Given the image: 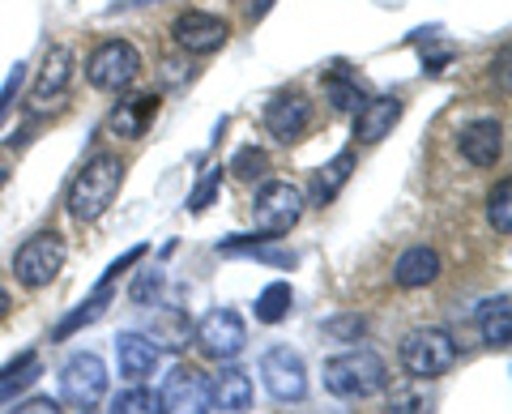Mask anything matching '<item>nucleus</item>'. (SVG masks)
<instances>
[{"label": "nucleus", "mask_w": 512, "mask_h": 414, "mask_svg": "<svg viewBox=\"0 0 512 414\" xmlns=\"http://www.w3.org/2000/svg\"><path fill=\"white\" fill-rule=\"evenodd\" d=\"M291 304H295V291L291 282H269L261 295H256V321L261 325H278L291 316Z\"/></svg>", "instance_id": "b1692460"}, {"label": "nucleus", "mask_w": 512, "mask_h": 414, "mask_svg": "<svg viewBox=\"0 0 512 414\" xmlns=\"http://www.w3.org/2000/svg\"><path fill=\"white\" fill-rule=\"evenodd\" d=\"M39 372H43V363H39V355L35 350H26L22 359H13L9 368H0V406H9L13 397H18L22 389H30L39 380Z\"/></svg>", "instance_id": "412c9836"}, {"label": "nucleus", "mask_w": 512, "mask_h": 414, "mask_svg": "<svg viewBox=\"0 0 512 414\" xmlns=\"http://www.w3.org/2000/svg\"><path fill=\"white\" fill-rule=\"evenodd\" d=\"M487 222L495 227V235H508L512 231V180H508V175L491 188V197H487Z\"/></svg>", "instance_id": "a878e982"}, {"label": "nucleus", "mask_w": 512, "mask_h": 414, "mask_svg": "<svg viewBox=\"0 0 512 414\" xmlns=\"http://www.w3.org/2000/svg\"><path fill=\"white\" fill-rule=\"evenodd\" d=\"M158 359H163V350H158L146 333H120L116 338V363H120V376L128 385H146L158 372Z\"/></svg>", "instance_id": "4468645a"}, {"label": "nucleus", "mask_w": 512, "mask_h": 414, "mask_svg": "<svg viewBox=\"0 0 512 414\" xmlns=\"http://www.w3.org/2000/svg\"><path fill=\"white\" fill-rule=\"evenodd\" d=\"M0 184H5V167H0Z\"/></svg>", "instance_id": "4c0bfd02"}, {"label": "nucleus", "mask_w": 512, "mask_h": 414, "mask_svg": "<svg viewBox=\"0 0 512 414\" xmlns=\"http://www.w3.org/2000/svg\"><path fill=\"white\" fill-rule=\"evenodd\" d=\"M9 414H64L60 402H52V397H26V402H18Z\"/></svg>", "instance_id": "72a5a7b5"}, {"label": "nucleus", "mask_w": 512, "mask_h": 414, "mask_svg": "<svg viewBox=\"0 0 512 414\" xmlns=\"http://www.w3.org/2000/svg\"><path fill=\"white\" fill-rule=\"evenodd\" d=\"M325 329L329 333H363V321H359V316H346V321H329Z\"/></svg>", "instance_id": "f704fd0d"}, {"label": "nucleus", "mask_w": 512, "mask_h": 414, "mask_svg": "<svg viewBox=\"0 0 512 414\" xmlns=\"http://www.w3.org/2000/svg\"><path fill=\"white\" fill-rule=\"evenodd\" d=\"M158 116V94H133V99H124L116 111H111V120H107V129L116 133V137H141L146 133V124Z\"/></svg>", "instance_id": "6ab92c4d"}, {"label": "nucleus", "mask_w": 512, "mask_h": 414, "mask_svg": "<svg viewBox=\"0 0 512 414\" xmlns=\"http://www.w3.org/2000/svg\"><path fill=\"white\" fill-rule=\"evenodd\" d=\"M269 5H274V0H256V5H252V18H265Z\"/></svg>", "instance_id": "e433bc0d"}, {"label": "nucleus", "mask_w": 512, "mask_h": 414, "mask_svg": "<svg viewBox=\"0 0 512 414\" xmlns=\"http://www.w3.org/2000/svg\"><path fill=\"white\" fill-rule=\"evenodd\" d=\"M137 73H141V56H137V47L133 43H124V39H107L94 47V56L86 60V82L94 90H128L137 82Z\"/></svg>", "instance_id": "0eeeda50"}, {"label": "nucleus", "mask_w": 512, "mask_h": 414, "mask_svg": "<svg viewBox=\"0 0 512 414\" xmlns=\"http://www.w3.org/2000/svg\"><path fill=\"white\" fill-rule=\"evenodd\" d=\"M218 188H222V167H210L205 171V180L192 188V197H188V210L192 214H205L214 205V197H218Z\"/></svg>", "instance_id": "c756f323"}, {"label": "nucleus", "mask_w": 512, "mask_h": 414, "mask_svg": "<svg viewBox=\"0 0 512 414\" xmlns=\"http://www.w3.org/2000/svg\"><path fill=\"white\" fill-rule=\"evenodd\" d=\"M457 363V338L440 325H419L402 338V368L414 380H436Z\"/></svg>", "instance_id": "7ed1b4c3"}, {"label": "nucleus", "mask_w": 512, "mask_h": 414, "mask_svg": "<svg viewBox=\"0 0 512 414\" xmlns=\"http://www.w3.org/2000/svg\"><path fill=\"white\" fill-rule=\"evenodd\" d=\"M227 171L239 175V180L256 184V180H265V171H269V154H265V150H256V146H239Z\"/></svg>", "instance_id": "c85d7f7f"}, {"label": "nucleus", "mask_w": 512, "mask_h": 414, "mask_svg": "<svg viewBox=\"0 0 512 414\" xmlns=\"http://www.w3.org/2000/svg\"><path fill=\"white\" fill-rule=\"evenodd\" d=\"M457 150L470 167H495L504 158V124L500 120H470L466 129L457 133Z\"/></svg>", "instance_id": "f8f14e48"}, {"label": "nucleus", "mask_w": 512, "mask_h": 414, "mask_svg": "<svg viewBox=\"0 0 512 414\" xmlns=\"http://www.w3.org/2000/svg\"><path fill=\"white\" fill-rule=\"evenodd\" d=\"M120 184H124L120 154H107V150L94 154L90 163L77 171V180L69 184V218L73 222H99L111 210V201H116Z\"/></svg>", "instance_id": "f257e3e1"}, {"label": "nucleus", "mask_w": 512, "mask_h": 414, "mask_svg": "<svg viewBox=\"0 0 512 414\" xmlns=\"http://www.w3.org/2000/svg\"><path fill=\"white\" fill-rule=\"evenodd\" d=\"M192 342H197V350H201L205 359L231 363V359L244 355L248 325H244V316H239L235 308H214L210 316H201L197 329H192Z\"/></svg>", "instance_id": "423d86ee"}, {"label": "nucleus", "mask_w": 512, "mask_h": 414, "mask_svg": "<svg viewBox=\"0 0 512 414\" xmlns=\"http://www.w3.org/2000/svg\"><path fill=\"white\" fill-rule=\"evenodd\" d=\"M440 274H444V261H440V252L427 248V244L406 248L402 257H397V265H393V282L402 286V291H419V286H431Z\"/></svg>", "instance_id": "f3484780"}, {"label": "nucleus", "mask_w": 512, "mask_h": 414, "mask_svg": "<svg viewBox=\"0 0 512 414\" xmlns=\"http://www.w3.org/2000/svg\"><path fill=\"white\" fill-rule=\"evenodd\" d=\"M478 333H483L487 346L508 350V342H512V299L508 295H495L478 308Z\"/></svg>", "instance_id": "aec40b11"}, {"label": "nucleus", "mask_w": 512, "mask_h": 414, "mask_svg": "<svg viewBox=\"0 0 512 414\" xmlns=\"http://www.w3.org/2000/svg\"><path fill=\"white\" fill-rule=\"evenodd\" d=\"M303 218V193L291 180H265L252 197V222L256 235L265 240H278V235H291V227Z\"/></svg>", "instance_id": "20e7f679"}, {"label": "nucleus", "mask_w": 512, "mask_h": 414, "mask_svg": "<svg viewBox=\"0 0 512 414\" xmlns=\"http://www.w3.org/2000/svg\"><path fill=\"white\" fill-rule=\"evenodd\" d=\"M192 338V329H188V316L180 308H163V312H154V321H150V342H163L171 350H184Z\"/></svg>", "instance_id": "5701e85b"}, {"label": "nucleus", "mask_w": 512, "mask_h": 414, "mask_svg": "<svg viewBox=\"0 0 512 414\" xmlns=\"http://www.w3.org/2000/svg\"><path fill=\"white\" fill-rule=\"evenodd\" d=\"M261 380L274 402H303L308 397V363L299 359V350L274 346L261 355Z\"/></svg>", "instance_id": "9d476101"}, {"label": "nucleus", "mask_w": 512, "mask_h": 414, "mask_svg": "<svg viewBox=\"0 0 512 414\" xmlns=\"http://www.w3.org/2000/svg\"><path fill=\"white\" fill-rule=\"evenodd\" d=\"M141 257H146V244H137L133 252H124L120 261H111V265H107V274H103V282H99V291H111V282H116V278L124 274V269H133Z\"/></svg>", "instance_id": "473e14b6"}, {"label": "nucleus", "mask_w": 512, "mask_h": 414, "mask_svg": "<svg viewBox=\"0 0 512 414\" xmlns=\"http://www.w3.org/2000/svg\"><path fill=\"white\" fill-rule=\"evenodd\" d=\"M69 82H73V52L64 43L47 47L43 69L35 77V86H30V103H35V107H52V99H60V94L69 90Z\"/></svg>", "instance_id": "2eb2a0df"}, {"label": "nucleus", "mask_w": 512, "mask_h": 414, "mask_svg": "<svg viewBox=\"0 0 512 414\" xmlns=\"http://www.w3.org/2000/svg\"><path fill=\"white\" fill-rule=\"evenodd\" d=\"M210 402L222 414H244L252 406V380H248V372L222 363V372L210 380Z\"/></svg>", "instance_id": "a211bd4d"}, {"label": "nucleus", "mask_w": 512, "mask_h": 414, "mask_svg": "<svg viewBox=\"0 0 512 414\" xmlns=\"http://www.w3.org/2000/svg\"><path fill=\"white\" fill-rule=\"evenodd\" d=\"M325 94H329V103L338 107V111H359V107L367 103L363 86L355 82V77H346L342 69H333V73L325 77Z\"/></svg>", "instance_id": "393cba45"}, {"label": "nucleus", "mask_w": 512, "mask_h": 414, "mask_svg": "<svg viewBox=\"0 0 512 414\" xmlns=\"http://www.w3.org/2000/svg\"><path fill=\"white\" fill-rule=\"evenodd\" d=\"M107 299H111V291H94V295L86 299V304H82V308H77L73 316H64V321L56 325V338H69V333H77V329H82V325H94V321H99V316H103V308H107Z\"/></svg>", "instance_id": "bb28decb"}, {"label": "nucleus", "mask_w": 512, "mask_h": 414, "mask_svg": "<svg viewBox=\"0 0 512 414\" xmlns=\"http://www.w3.org/2000/svg\"><path fill=\"white\" fill-rule=\"evenodd\" d=\"M133 5H150V0H133Z\"/></svg>", "instance_id": "58836bf2"}, {"label": "nucleus", "mask_w": 512, "mask_h": 414, "mask_svg": "<svg viewBox=\"0 0 512 414\" xmlns=\"http://www.w3.org/2000/svg\"><path fill=\"white\" fill-rule=\"evenodd\" d=\"M158 291H163V269H146V274H137V282L128 286V299H133L137 308H146Z\"/></svg>", "instance_id": "7c9ffc66"}, {"label": "nucleus", "mask_w": 512, "mask_h": 414, "mask_svg": "<svg viewBox=\"0 0 512 414\" xmlns=\"http://www.w3.org/2000/svg\"><path fill=\"white\" fill-rule=\"evenodd\" d=\"M107 393V363L99 355H73L69 363L60 368V402L73 406V410H90L99 397Z\"/></svg>", "instance_id": "1a4fd4ad"}, {"label": "nucleus", "mask_w": 512, "mask_h": 414, "mask_svg": "<svg viewBox=\"0 0 512 414\" xmlns=\"http://www.w3.org/2000/svg\"><path fill=\"white\" fill-rule=\"evenodd\" d=\"M64 261H69V248H64V235L56 231H39L30 235V240L13 252V274L26 291H43V286H52L60 278Z\"/></svg>", "instance_id": "39448f33"}, {"label": "nucleus", "mask_w": 512, "mask_h": 414, "mask_svg": "<svg viewBox=\"0 0 512 414\" xmlns=\"http://www.w3.org/2000/svg\"><path fill=\"white\" fill-rule=\"evenodd\" d=\"M312 124V103L303 99V94H274V99L265 103V129L269 137H278V141H299L303 129Z\"/></svg>", "instance_id": "ddd939ff"}, {"label": "nucleus", "mask_w": 512, "mask_h": 414, "mask_svg": "<svg viewBox=\"0 0 512 414\" xmlns=\"http://www.w3.org/2000/svg\"><path fill=\"white\" fill-rule=\"evenodd\" d=\"M158 414H214L210 402V376L192 363L171 368L163 389H158Z\"/></svg>", "instance_id": "6e6552de"}, {"label": "nucleus", "mask_w": 512, "mask_h": 414, "mask_svg": "<svg viewBox=\"0 0 512 414\" xmlns=\"http://www.w3.org/2000/svg\"><path fill=\"white\" fill-rule=\"evenodd\" d=\"M171 35H175V43H180L184 52H192V56H214L218 47H227L231 26L222 22V18H214V13L188 9V13H180V18H175Z\"/></svg>", "instance_id": "9b49d317"}, {"label": "nucleus", "mask_w": 512, "mask_h": 414, "mask_svg": "<svg viewBox=\"0 0 512 414\" xmlns=\"http://www.w3.org/2000/svg\"><path fill=\"white\" fill-rule=\"evenodd\" d=\"M111 414H158V393L146 385H133L111 397Z\"/></svg>", "instance_id": "cd10ccee"}, {"label": "nucleus", "mask_w": 512, "mask_h": 414, "mask_svg": "<svg viewBox=\"0 0 512 414\" xmlns=\"http://www.w3.org/2000/svg\"><path fill=\"white\" fill-rule=\"evenodd\" d=\"M350 171H355V154H350V150H342L333 163L320 167L316 184H312V205H329L333 197H338L346 188V180H350Z\"/></svg>", "instance_id": "4be33fe9"}, {"label": "nucleus", "mask_w": 512, "mask_h": 414, "mask_svg": "<svg viewBox=\"0 0 512 414\" xmlns=\"http://www.w3.org/2000/svg\"><path fill=\"white\" fill-rule=\"evenodd\" d=\"M9 308H13V299H9V291H0V321L9 316Z\"/></svg>", "instance_id": "c9c22d12"}, {"label": "nucleus", "mask_w": 512, "mask_h": 414, "mask_svg": "<svg viewBox=\"0 0 512 414\" xmlns=\"http://www.w3.org/2000/svg\"><path fill=\"white\" fill-rule=\"evenodd\" d=\"M397 120H402V99L397 94H380V99H367L359 111H355V137L363 141V146H376V141H384Z\"/></svg>", "instance_id": "dca6fc26"}, {"label": "nucleus", "mask_w": 512, "mask_h": 414, "mask_svg": "<svg viewBox=\"0 0 512 414\" xmlns=\"http://www.w3.org/2000/svg\"><path fill=\"white\" fill-rule=\"evenodd\" d=\"M325 389L342 402H363V397H376L389 389V368L376 350H346V355H333L325 363Z\"/></svg>", "instance_id": "f03ea898"}, {"label": "nucleus", "mask_w": 512, "mask_h": 414, "mask_svg": "<svg viewBox=\"0 0 512 414\" xmlns=\"http://www.w3.org/2000/svg\"><path fill=\"white\" fill-rule=\"evenodd\" d=\"M22 86H26V65L18 60V65L9 69V77H5V86H0V124H5V116L13 111V99L22 94Z\"/></svg>", "instance_id": "2f4dec72"}]
</instances>
